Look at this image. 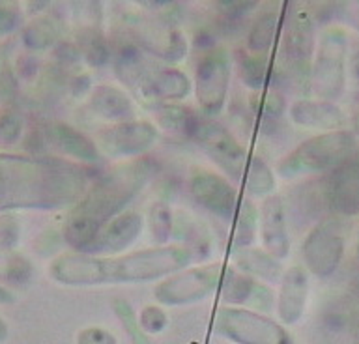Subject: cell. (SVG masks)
Instances as JSON below:
<instances>
[{
    "label": "cell",
    "instance_id": "9",
    "mask_svg": "<svg viewBox=\"0 0 359 344\" xmlns=\"http://www.w3.org/2000/svg\"><path fill=\"white\" fill-rule=\"evenodd\" d=\"M279 41L283 49V60L292 77H297V79L303 77L309 83L311 64L316 51L313 15L297 4H290L288 10L285 6Z\"/></svg>",
    "mask_w": 359,
    "mask_h": 344
},
{
    "label": "cell",
    "instance_id": "42",
    "mask_svg": "<svg viewBox=\"0 0 359 344\" xmlns=\"http://www.w3.org/2000/svg\"><path fill=\"white\" fill-rule=\"evenodd\" d=\"M77 344H118V340L105 327L90 326L77 333Z\"/></svg>",
    "mask_w": 359,
    "mask_h": 344
},
{
    "label": "cell",
    "instance_id": "48",
    "mask_svg": "<svg viewBox=\"0 0 359 344\" xmlns=\"http://www.w3.org/2000/svg\"><path fill=\"white\" fill-rule=\"evenodd\" d=\"M13 301H15V296H13V292H11L10 288H6L0 284V303L8 305V303H13Z\"/></svg>",
    "mask_w": 359,
    "mask_h": 344
},
{
    "label": "cell",
    "instance_id": "25",
    "mask_svg": "<svg viewBox=\"0 0 359 344\" xmlns=\"http://www.w3.org/2000/svg\"><path fill=\"white\" fill-rule=\"evenodd\" d=\"M88 109L95 118L111 124L135 120V102L120 86L97 85L88 94Z\"/></svg>",
    "mask_w": 359,
    "mask_h": 344
},
{
    "label": "cell",
    "instance_id": "51",
    "mask_svg": "<svg viewBox=\"0 0 359 344\" xmlns=\"http://www.w3.org/2000/svg\"><path fill=\"white\" fill-rule=\"evenodd\" d=\"M358 256H359V240H358Z\"/></svg>",
    "mask_w": 359,
    "mask_h": 344
},
{
    "label": "cell",
    "instance_id": "34",
    "mask_svg": "<svg viewBox=\"0 0 359 344\" xmlns=\"http://www.w3.org/2000/svg\"><path fill=\"white\" fill-rule=\"evenodd\" d=\"M238 71H240L241 83L252 92L264 90L271 79V64L268 57L252 55L243 51L238 60Z\"/></svg>",
    "mask_w": 359,
    "mask_h": 344
},
{
    "label": "cell",
    "instance_id": "52",
    "mask_svg": "<svg viewBox=\"0 0 359 344\" xmlns=\"http://www.w3.org/2000/svg\"><path fill=\"white\" fill-rule=\"evenodd\" d=\"M358 130H359V116H358Z\"/></svg>",
    "mask_w": 359,
    "mask_h": 344
},
{
    "label": "cell",
    "instance_id": "40",
    "mask_svg": "<svg viewBox=\"0 0 359 344\" xmlns=\"http://www.w3.org/2000/svg\"><path fill=\"white\" fill-rule=\"evenodd\" d=\"M21 240V223L13 214H0V249L11 251Z\"/></svg>",
    "mask_w": 359,
    "mask_h": 344
},
{
    "label": "cell",
    "instance_id": "24",
    "mask_svg": "<svg viewBox=\"0 0 359 344\" xmlns=\"http://www.w3.org/2000/svg\"><path fill=\"white\" fill-rule=\"evenodd\" d=\"M191 90H193V81L182 69L172 66H159L154 62L144 102L148 103V107L159 103H180L189 96Z\"/></svg>",
    "mask_w": 359,
    "mask_h": 344
},
{
    "label": "cell",
    "instance_id": "11",
    "mask_svg": "<svg viewBox=\"0 0 359 344\" xmlns=\"http://www.w3.org/2000/svg\"><path fill=\"white\" fill-rule=\"evenodd\" d=\"M193 141L219 169L223 170L229 180L241 181L251 152L241 144L240 139L226 125L213 118H201Z\"/></svg>",
    "mask_w": 359,
    "mask_h": 344
},
{
    "label": "cell",
    "instance_id": "10",
    "mask_svg": "<svg viewBox=\"0 0 359 344\" xmlns=\"http://www.w3.org/2000/svg\"><path fill=\"white\" fill-rule=\"evenodd\" d=\"M230 77H232V64L224 47H210L196 60L195 97L206 118L219 116L224 111Z\"/></svg>",
    "mask_w": 359,
    "mask_h": 344
},
{
    "label": "cell",
    "instance_id": "28",
    "mask_svg": "<svg viewBox=\"0 0 359 344\" xmlns=\"http://www.w3.org/2000/svg\"><path fill=\"white\" fill-rule=\"evenodd\" d=\"M151 113L156 116L157 130L161 128L163 131L182 139H193L201 122V116L193 109L180 103H159L151 107Z\"/></svg>",
    "mask_w": 359,
    "mask_h": 344
},
{
    "label": "cell",
    "instance_id": "2",
    "mask_svg": "<svg viewBox=\"0 0 359 344\" xmlns=\"http://www.w3.org/2000/svg\"><path fill=\"white\" fill-rule=\"evenodd\" d=\"M196 256L180 243L148 247L133 253L101 254L62 253L49 262V277L64 287H103V284H140L161 281L184 270Z\"/></svg>",
    "mask_w": 359,
    "mask_h": 344
},
{
    "label": "cell",
    "instance_id": "5",
    "mask_svg": "<svg viewBox=\"0 0 359 344\" xmlns=\"http://www.w3.org/2000/svg\"><path fill=\"white\" fill-rule=\"evenodd\" d=\"M346 30L330 27L320 34L309 74V88L316 99L337 103L342 97L346 86Z\"/></svg>",
    "mask_w": 359,
    "mask_h": 344
},
{
    "label": "cell",
    "instance_id": "32",
    "mask_svg": "<svg viewBox=\"0 0 359 344\" xmlns=\"http://www.w3.org/2000/svg\"><path fill=\"white\" fill-rule=\"evenodd\" d=\"M77 47L81 58L92 68H103L107 62H111V46L103 34V27L79 29Z\"/></svg>",
    "mask_w": 359,
    "mask_h": 344
},
{
    "label": "cell",
    "instance_id": "35",
    "mask_svg": "<svg viewBox=\"0 0 359 344\" xmlns=\"http://www.w3.org/2000/svg\"><path fill=\"white\" fill-rule=\"evenodd\" d=\"M286 99L285 94L275 88L252 92L251 109L260 120H279L285 113Z\"/></svg>",
    "mask_w": 359,
    "mask_h": 344
},
{
    "label": "cell",
    "instance_id": "21",
    "mask_svg": "<svg viewBox=\"0 0 359 344\" xmlns=\"http://www.w3.org/2000/svg\"><path fill=\"white\" fill-rule=\"evenodd\" d=\"M309 290H311V279H309V271L303 266H290L288 270H285L275 301L283 326H294L302 320L307 307Z\"/></svg>",
    "mask_w": 359,
    "mask_h": 344
},
{
    "label": "cell",
    "instance_id": "39",
    "mask_svg": "<svg viewBox=\"0 0 359 344\" xmlns=\"http://www.w3.org/2000/svg\"><path fill=\"white\" fill-rule=\"evenodd\" d=\"M168 324V316L161 305H146L139 312L140 331L144 335H156L161 333Z\"/></svg>",
    "mask_w": 359,
    "mask_h": 344
},
{
    "label": "cell",
    "instance_id": "43",
    "mask_svg": "<svg viewBox=\"0 0 359 344\" xmlns=\"http://www.w3.org/2000/svg\"><path fill=\"white\" fill-rule=\"evenodd\" d=\"M21 23V13L13 4H0V36L13 32Z\"/></svg>",
    "mask_w": 359,
    "mask_h": 344
},
{
    "label": "cell",
    "instance_id": "31",
    "mask_svg": "<svg viewBox=\"0 0 359 344\" xmlns=\"http://www.w3.org/2000/svg\"><path fill=\"white\" fill-rule=\"evenodd\" d=\"M243 189H245V197L255 198H266L275 193V174L273 170L269 169V165L262 158H258L255 153L249 156V161L243 170V178H241Z\"/></svg>",
    "mask_w": 359,
    "mask_h": 344
},
{
    "label": "cell",
    "instance_id": "22",
    "mask_svg": "<svg viewBox=\"0 0 359 344\" xmlns=\"http://www.w3.org/2000/svg\"><path fill=\"white\" fill-rule=\"evenodd\" d=\"M144 225V215L135 209H126L103 226V231L100 232V236L88 254H101V256L123 254L126 249H129L137 242Z\"/></svg>",
    "mask_w": 359,
    "mask_h": 344
},
{
    "label": "cell",
    "instance_id": "12",
    "mask_svg": "<svg viewBox=\"0 0 359 344\" xmlns=\"http://www.w3.org/2000/svg\"><path fill=\"white\" fill-rule=\"evenodd\" d=\"M128 36L148 55L167 64L182 62L189 43L180 29L161 18H140L129 27Z\"/></svg>",
    "mask_w": 359,
    "mask_h": 344
},
{
    "label": "cell",
    "instance_id": "18",
    "mask_svg": "<svg viewBox=\"0 0 359 344\" xmlns=\"http://www.w3.org/2000/svg\"><path fill=\"white\" fill-rule=\"evenodd\" d=\"M39 137L47 146L60 152L73 163L92 165L101 159L100 148L94 139L66 122H50L43 128V135Z\"/></svg>",
    "mask_w": 359,
    "mask_h": 344
},
{
    "label": "cell",
    "instance_id": "1",
    "mask_svg": "<svg viewBox=\"0 0 359 344\" xmlns=\"http://www.w3.org/2000/svg\"><path fill=\"white\" fill-rule=\"evenodd\" d=\"M88 165L62 158L0 152V214L13 209L67 208L92 186Z\"/></svg>",
    "mask_w": 359,
    "mask_h": 344
},
{
    "label": "cell",
    "instance_id": "13",
    "mask_svg": "<svg viewBox=\"0 0 359 344\" xmlns=\"http://www.w3.org/2000/svg\"><path fill=\"white\" fill-rule=\"evenodd\" d=\"M159 130L150 120H129L111 124L97 133L100 153L112 159H140L156 144Z\"/></svg>",
    "mask_w": 359,
    "mask_h": 344
},
{
    "label": "cell",
    "instance_id": "47",
    "mask_svg": "<svg viewBox=\"0 0 359 344\" xmlns=\"http://www.w3.org/2000/svg\"><path fill=\"white\" fill-rule=\"evenodd\" d=\"M350 75L355 81V85H359V51H355L350 58Z\"/></svg>",
    "mask_w": 359,
    "mask_h": 344
},
{
    "label": "cell",
    "instance_id": "37",
    "mask_svg": "<svg viewBox=\"0 0 359 344\" xmlns=\"http://www.w3.org/2000/svg\"><path fill=\"white\" fill-rule=\"evenodd\" d=\"M19 90V83H17V74L13 66H11L10 55H8V47L0 46V99L10 105L13 102Z\"/></svg>",
    "mask_w": 359,
    "mask_h": 344
},
{
    "label": "cell",
    "instance_id": "6",
    "mask_svg": "<svg viewBox=\"0 0 359 344\" xmlns=\"http://www.w3.org/2000/svg\"><path fill=\"white\" fill-rule=\"evenodd\" d=\"M224 268L226 264L223 262L187 266L157 282L154 287V298L165 307L198 303L212 294H217Z\"/></svg>",
    "mask_w": 359,
    "mask_h": 344
},
{
    "label": "cell",
    "instance_id": "45",
    "mask_svg": "<svg viewBox=\"0 0 359 344\" xmlns=\"http://www.w3.org/2000/svg\"><path fill=\"white\" fill-rule=\"evenodd\" d=\"M69 90L75 97H83L84 94H90L92 92V81L86 74H77L69 83Z\"/></svg>",
    "mask_w": 359,
    "mask_h": 344
},
{
    "label": "cell",
    "instance_id": "23",
    "mask_svg": "<svg viewBox=\"0 0 359 344\" xmlns=\"http://www.w3.org/2000/svg\"><path fill=\"white\" fill-rule=\"evenodd\" d=\"M285 18V4L266 2L258 6V12L247 30V51L260 57H268L275 43L279 41Z\"/></svg>",
    "mask_w": 359,
    "mask_h": 344
},
{
    "label": "cell",
    "instance_id": "50",
    "mask_svg": "<svg viewBox=\"0 0 359 344\" xmlns=\"http://www.w3.org/2000/svg\"><path fill=\"white\" fill-rule=\"evenodd\" d=\"M355 25H358V29H359V15H355Z\"/></svg>",
    "mask_w": 359,
    "mask_h": 344
},
{
    "label": "cell",
    "instance_id": "36",
    "mask_svg": "<svg viewBox=\"0 0 359 344\" xmlns=\"http://www.w3.org/2000/svg\"><path fill=\"white\" fill-rule=\"evenodd\" d=\"M22 128H25V122H22L21 113L10 105H6L0 111V144L2 146L15 144L21 139Z\"/></svg>",
    "mask_w": 359,
    "mask_h": 344
},
{
    "label": "cell",
    "instance_id": "4",
    "mask_svg": "<svg viewBox=\"0 0 359 344\" xmlns=\"http://www.w3.org/2000/svg\"><path fill=\"white\" fill-rule=\"evenodd\" d=\"M355 148V135L341 130L318 133L299 142L277 165V174L285 180H297L337 169Z\"/></svg>",
    "mask_w": 359,
    "mask_h": 344
},
{
    "label": "cell",
    "instance_id": "29",
    "mask_svg": "<svg viewBox=\"0 0 359 344\" xmlns=\"http://www.w3.org/2000/svg\"><path fill=\"white\" fill-rule=\"evenodd\" d=\"M60 23L50 13H38L34 15L22 29V43L30 51H45L50 47H56L60 41Z\"/></svg>",
    "mask_w": 359,
    "mask_h": 344
},
{
    "label": "cell",
    "instance_id": "14",
    "mask_svg": "<svg viewBox=\"0 0 359 344\" xmlns=\"http://www.w3.org/2000/svg\"><path fill=\"white\" fill-rule=\"evenodd\" d=\"M189 189L201 208L221 219L232 221L241 197L226 176L208 169H196L189 178Z\"/></svg>",
    "mask_w": 359,
    "mask_h": 344
},
{
    "label": "cell",
    "instance_id": "8",
    "mask_svg": "<svg viewBox=\"0 0 359 344\" xmlns=\"http://www.w3.org/2000/svg\"><path fill=\"white\" fill-rule=\"evenodd\" d=\"M303 268L316 277H331L346 251V232L341 217L325 215L307 231L302 242Z\"/></svg>",
    "mask_w": 359,
    "mask_h": 344
},
{
    "label": "cell",
    "instance_id": "3",
    "mask_svg": "<svg viewBox=\"0 0 359 344\" xmlns=\"http://www.w3.org/2000/svg\"><path fill=\"white\" fill-rule=\"evenodd\" d=\"M154 159H135L92 181L67 214L62 226V240L73 249V253L88 254L103 226L116 215L126 212L128 204L139 195L148 181L157 174Z\"/></svg>",
    "mask_w": 359,
    "mask_h": 344
},
{
    "label": "cell",
    "instance_id": "44",
    "mask_svg": "<svg viewBox=\"0 0 359 344\" xmlns=\"http://www.w3.org/2000/svg\"><path fill=\"white\" fill-rule=\"evenodd\" d=\"M56 58H60L58 62L62 64H75L81 58V51H79L77 43L72 41H58L56 43Z\"/></svg>",
    "mask_w": 359,
    "mask_h": 344
},
{
    "label": "cell",
    "instance_id": "30",
    "mask_svg": "<svg viewBox=\"0 0 359 344\" xmlns=\"http://www.w3.org/2000/svg\"><path fill=\"white\" fill-rule=\"evenodd\" d=\"M258 234V209L252 198L241 197L238 209L232 217V231H230V247L238 249L252 247Z\"/></svg>",
    "mask_w": 359,
    "mask_h": 344
},
{
    "label": "cell",
    "instance_id": "16",
    "mask_svg": "<svg viewBox=\"0 0 359 344\" xmlns=\"http://www.w3.org/2000/svg\"><path fill=\"white\" fill-rule=\"evenodd\" d=\"M217 296L224 307H243V309L258 310V312L269 310L273 299L277 301L268 284L252 279L251 275H247L232 266L224 268Z\"/></svg>",
    "mask_w": 359,
    "mask_h": 344
},
{
    "label": "cell",
    "instance_id": "38",
    "mask_svg": "<svg viewBox=\"0 0 359 344\" xmlns=\"http://www.w3.org/2000/svg\"><path fill=\"white\" fill-rule=\"evenodd\" d=\"M112 309L116 312L118 320L122 322L123 329L131 335L135 343H142L146 338V335L140 331V326H139V315L135 312L133 305L129 303L126 298H116L112 301Z\"/></svg>",
    "mask_w": 359,
    "mask_h": 344
},
{
    "label": "cell",
    "instance_id": "20",
    "mask_svg": "<svg viewBox=\"0 0 359 344\" xmlns=\"http://www.w3.org/2000/svg\"><path fill=\"white\" fill-rule=\"evenodd\" d=\"M288 116L299 128L331 133L346 128L348 116L337 103L316 99V97H302L288 107Z\"/></svg>",
    "mask_w": 359,
    "mask_h": 344
},
{
    "label": "cell",
    "instance_id": "7",
    "mask_svg": "<svg viewBox=\"0 0 359 344\" xmlns=\"http://www.w3.org/2000/svg\"><path fill=\"white\" fill-rule=\"evenodd\" d=\"M213 326L219 335L236 344H296L283 324L243 307H221Z\"/></svg>",
    "mask_w": 359,
    "mask_h": 344
},
{
    "label": "cell",
    "instance_id": "33",
    "mask_svg": "<svg viewBox=\"0 0 359 344\" xmlns=\"http://www.w3.org/2000/svg\"><path fill=\"white\" fill-rule=\"evenodd\" d=\"M144 223H148L154 247L168 245L174 236V212L167 200H154L148 206Z\"/></svg>",
    "mask_w": 359,
    "mask_h": 344
},
{
    "label": "cell",
    "instance_id": "46",
    "mask_svg": "<svg viewBox=\"0 0 359 344\" xmlns=\"http://www.w3.org/2000/svg\"><path fill=\"white\" fill-rule=\"evenodd\" d=\"M36 71H38V62H36V58L19 57V60H17V69H15L17 75H21V77H25V79H30V77L36 75Z\"/></svg>",
    "mask_w": 359,
    "mask_h": 344
},
{
    "label": "cell",
    "instance_id": "26",
    "mask_svg": "<svg viewBox=\"0 0 359 344\" xmlns=\"http://www.w3.org/2000/svg\"><path fill=\"white\" fill-rule=\"evenodd\" d=\"M236 268L264 284L280 282L285 275V266L280 260L266 253L262 247H247L234 251Z\"/></svg>",
    "mask_w": 359,
    "mask_h": 344
},
{
    "label": "cell",
    "instance_id": "49",
    "mask_svg": "<svg viewBox=\"0 0 359 344\" xmlns=\"http://www.w3.org/2000/svg\"><path fill=\"white\" fill-rule=\"evenodd\" d=\"M6 337H8V324L0 318V343L6 340Z\"/></svg>",
    "mask_w": 359,
    "mask_h": 344
},
{
    "label": "cell",
    "instance_id": "41",
    "mask_svg": "<svg viewBox=\"0 0 359 344\" xmlns=\"http://www.w3.org/2000/svg\"><path fill=\"white\" fill-rule=\"evenodd\" d=\"M32 275V264L21 254H11L6 264V277L11 284H25Z\"/></svg>",
    "mask_w": 359,
    "mask_h": 344
},
{
    "label": "cell",
    "instance_id": "17",
    "mask_svg": "<svg viewBox=\"0 0 359 344\" xmlns=\"http://www.w3.org/2000/svg\"><path fill=\"white\" fill-rule=\"evenodd\" d=\"M258 234L262 249L277 260L288 259L290 254V232L285 200L280 195H269L264 198L258 209Z\"/></svg>",
    "mask_w": 359,
    "mask_h": 344
},
{
    "label": "cell",
    "instance_id": "27",
    "mask_svg": "<svg viewBox=\"0 0 359 344\" xmlns=\"http://www.w3.org/2000/svg\"><path fill=\"white\" fill-rule=\"evenodd\" d=\"M330 208L327 204V195H325V181L322 180H309L305 184L297 187L296 191L292 193L290 197V215L294 223H311L314 221V225L318 223L320 212L325 208Z\"/></svg>",
    "mask_w": 359,
    "mask_h": 344
},
{
    "label": "cell",
    "instance_id": "19",
    "mask_svg": "<svg viewBox=\"0 0 359 344\" xmlns=\"http://www.w3.org/2000/svg\"><path fill=\"white\" fill-rule=\"evenodd\" d=\"M324 181L327 204L333 212L342 217L359 215V161H344Z\"/></svg>",
    "mask_w": 359,
    "mask_h": 344
},
{
    "label": "cell",
    "instance_id": "15",
    "mask_svg": "<svg viewBox=\"0 0 359 344\" xmlns=\"http://www.w3.org/2000/svg\"><path fill=\"white\" fill-rule=\"evenodd\" d=\"M111 62L118 81L144 102L154 68V62L148 55L128 34H123L112 41Z\"/></svg>",
    "mask_w": 359,
    "mask_h": 344
}]
</instances>
